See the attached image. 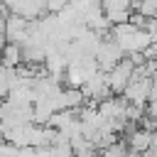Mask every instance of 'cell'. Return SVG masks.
Wrapping results in <instances>:
<instances>
[{"label": "cell", "instance_id": "6da1fadb", "mask_svg": "<svg viewBox=\"0 0 157 157\" xmlns=\"http://www.w3.org/2000/svg\"><path fill=\"white\" fill-rule=\"evenodd\" d=\"M110 39L120 47V52H123L125 56H130V54H142V52L150 47V42H152L150 32H147L145 27L132 25V22L110 25Z\"/></svg>", "mask_w": 157, "mask_h": 157}, {"label": "cell", "instance_id": "8992f818", "mask_svg": "<svg viewBox=\"0 0 157 157\" xmlns=\"http://www.w3.org/2000/svg\"><path fill=\"white\" fill-rule=\"evenodd\" d=\"M150 145H152V132H150L147 128H137V130H132L130 137H128V147H130L132 155H135V152H147Z\"/></svg>", "mask_w": 157, "mask_h": 157}, {"label": "cell", "instance_id": "5b68a950", "mask_svg": "<svg viewBox=\"0 0 157 157\" xmlns=\"http://www.w3.org/2000/svg\"><path fill=\"white\" fill-rule=\"evenodd\" d=\"M27 32H29V20L10 12L5 17V39L12 42V44H22L27 39Z\"/></svg>", "mask_w": 157, "mask_h": 157}, {"label": "cell", "instance_id": "3957f363", "mask_svg": "<svg viewBox=\"0 0 157 157\" xmlns=\"http://www.w3.org/2000/svg\"><path fill=\"white\" fill-rule=\"evenodd\" d=\"M132 71H135V64H132L130 59H120V61L105 74V81H108L110 93L120 96V93L125 91V86L132 81Z\"/></svg>", "mask_w": 157, "mask_h": 157}, {"label": "cell", "instance_id": "7a4b0ae2", "mask_svg": "<svg viewBox=\"0 0 157 157\" xmlns=\"http://www.w3.org/2000/svg\"><path fill=\"white\" fill-rule=\"evenodd\" d=\"M120 59H125V54L120 52V47L105 34L101 42H98V49L93 52V61L98 64V71H103V74H108Z\"/></svg>", "mask_w": 157, "mask_h": 157}, {"label": "cell", "instance_id": "277c9868", "mask_svg": "<svg viewBox=\"0 0 157 157\" xmlns=\"http://www.w3.org/2000/svg\"><path fill=\"white\" fill-rule=\"evenodd\" d=\"M150 86H152V78L150 76H132V81L125 86V91L120 93L125 98L128 105H137L142 108L150 98Z\"/></svg>", "mask_w": 157, "mask_h": 157}, {"label": "cell", "instance_id": "52a82bcc", "mask_svg": "<svg viewBox=\"0 0 157 157\" xmlns=\"http://www.w3.org/2000/svg\"><path fill=\"white\" fill-rule=\"evenodd\" d=\"M20 64H22V49H20V44L5 42V47L0 49V66H5V69H17Z\"/></svg>", "mask_w": 157, "mask_h": 157}]
</instances>
